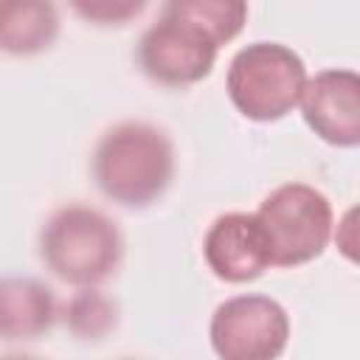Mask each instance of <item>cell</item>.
Listing matches in <instances>:
<instances>
[{
    "label": "cell",
    "mask_w": 360,
    "mask_h": 360,
    "mask_svg": "<svg viewBox=\"0 0 360 360\" xmlns=\"http://www.w3.org/2000/svg\"><path fill=\"white\" fill-rule=\"evenodd\" d=\"M177 174L172 135L143 118L107 127L90 152V177L104 200L127 211L152 208L166 197Z\"/></svg>",
    "instance_id": "1"
},
{
    "label": "cell",
    "mask_w": 360,
    "mask_h": 360,
    "mask_svg": "<svg viewBox=\"0 0 360 360\" xmlns=\"http://www.w3.org/2000/svg\"><path fill=\"white\" fill-rule=\"evenodd\" d=\"M127 253L121 225L87 202L59 205L37 233L42 267L68 287H96L110 281Z\"/></svg>",
    "instance_id": "2"
},
{
    "label": "cell",
    "mask_w": 360,
    "mask_h": 360,
    "mask_svg": "<svg viewBox=\"0 0 360 360\" xmlns=\"http://www.w3.org/2000/svg\"><path fill=\"white\" fill-rule=\"evenodd\" d=\"M307 76V62L295 48L276 39H256L231 56L225 96L245 121L276 124L298 107Z\"/></svg>",
    "instance_id": "3"
},
{
    "label": "cell",
    "mask_w": 360,
    "mask_h": 360,
    "mask_svg": "<svg viewBox=\"0 0 360 360\" xmlns=\"http://www.w3.org/2000/svg\"><path fill=\"white\" fill-rule=\"evenodd\" d=\"M253 214L264 231L273 267L290 270L312 264L326 253L332 242V200L304 180L278 183L262 197Z\"/></svg>",
    "instance_id": "4"
},
{
    "label": "cell",
    "mask_w": 360,
    "mask_h": 360,
    "mask_svg": "<svg viewBox=\"0 0 360 360\" xmlns=\"http://www.w3.org/2000/svg\"><path fill=\"white\" fill-rule=\"evenodd\" d=\"M292 321L287 307L264 292H236L208 318V346L219 360H276L287 352Z\"/></svg>",
    "instance_id": "5"
},
{
    "label": "cell",
    "mask_w": 360,
    "mask_h": 360,
    "mask_svg": "<svg viewBox=\"0 0 360 360\" xmlns=\"http://www.w3.org/2000/svg\"><path fill=\"white\" fill-rule=\"evenodd\" d=\"M219 48L200 31L172 17H158L135 42V68L166 90H186L205 82L217 68Z\"/></svg>",
    "instance_id": "6"
},
{
    "label": "cell",
    "mask_w": 360,
    "mask_h": 360,
    "mask_svg": "<svg viewBox=\"0 0 360 360\" xmlns=\"http://www.w3.org/2000/svg\"><path fill=\"white\" fill-rule=\"evenodd\" d=\"M307 129L335 149L360 146V76L352 68H323L307 76L295 107Z\"/></svg>",
    "instance_id": "7"
},
{
    "label": "cell",
    "mask_w": 360,
    "mask_h": 360,
    "mask_svg": "<svg viewBox=\"0 0 360 360\" xmlns=\"http://www.w3.org/2000/svg\"><path fill=\"white\" fill-rule=\"evenodd\" d=\"M202 262L222 284H250L262 278L270 264V248L253 211H225L214 217L202 233Z\"/></svg>",
    "instance_id": "8"
},
{
    "label": "cell",
    "mask_w": 360,
    "mask_h": 360,
    "mask_svg": "<svg viewBox=\"0 0 360 360\" xmlns=\"http://www.w3.org/2000/svg\"><path fill=\"white\" fill-rule=\"evenodd\" d=\"M59 298L37 276H0V343H31L59 323Z\"/></svg>",
    "instance_id": "9"
},
{
    "label": "cell",
    "mask_w": 360,
    "mask_h": 360,
    "mask_svg": "<svg viewBox=\"0 0 360 360\" xmlns=\"http://www.w3.org/2000/svg\"><path fill=\"white\" fill-rule=\"evenodd\" d=\"M62 34L56 0H0V53L31 59L48 53Z\"/></svg>",
    "instance_id": "10"
},
{
    "label": "cell",
    "mask_w": 360,
    "mask_h": 360,
    "mask_svg": "<svg viewBox=\"0 0 360 360\" xmlns=\"http://www.w3.org/2000/svg\"><path fill=\"white\" fill-rule=\"evenodd\" d=\"M160 14L191 25L217 48H222L245 31L250 0H163Z\"/></svg>",
    "instance_id": "11"
},
{
    "label": "cell",
    "mask_w": 360,
    "mask_h": 360,
    "mask_svg": "<svg viewBox=\"0 0 360 360\" xmlns=\"http://www.w3.org/2000/svg\"><path fill=\"white\" fill-rule=\"evenodd\" d=\"M121 321L118 301L96 287H73L68 301L59 307V323L79 343H101L107 340Z\"/></svg>",
    "instance_id": "12"
},
{
    "label": "cell",
    "mask_w": 360,
    "mask_h": 360,
    "mask_svg": "<svg viewBox=\"0 0 360 360\" xmlns=\"http://www.w3.org/2000/svg\"><path fill=\"white\" fill-rule=\"evenodd\" d=\"M65 3L73 11V17H79L93 28H124L135 22L149 6V0H65Z\"/></svg>",
    "instance_id": "13"
},
{
    "label": "cell",
    "mask_w": 360,
    "mask_h": 360,
    "mask_svg": "<svg viewBox=\"0 0 360 360\" xmlns=\"http://www.w3.org/2000/svg\"><path fill=\"white\" fill-rule=\"evenodd\" d=\"M357 211L349 208L343 217L335 219V231H332V242H338V250L349 259V262H357Z\"/></svg>",
    "instance_id": "14"
}]
</instances>
